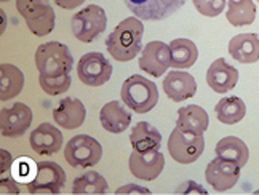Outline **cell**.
Wrapping results in <instances>:
<instances>
[{"mask_svg":"<svg viewBox=\"0 0 259 195\" xmlns=\"http://www.w3.org/2000/svg\"><path fill=\"white\" fill-rule=\"evenodd\" d=\"M71 74H64V75H58V77H47V75H38V83H40L42 90L50 94V96H56L66 93L71 88Z\"/></svg>","mask_w":259,"mask_h":195,"instance_id":"cell-29","label":"cell"},{"mask_svg":"<svg viewBox=\"0 0 259 195\" xmlns=\"http://www.w3.org/2000/svg\"><path fill=\"white\" fill-rule=\"evenodd\" d=\"M195 10L206 18H214L223 13L227 0H192Z\"/></svg>","mask_w":259,"mask_h":195,"instance_id":"cell-30","label":"cell"},{"mask_svg":"<svg viewBox=\"0 0 259 195\" xmlns=\"http://www.w3.org/2000/svg\"><path fill=\"white\" fill-rule=\"evenodd\" d=\"M254 193H259V190H256V192H254Z\"/></svg>","mask_w":259,"mask_h":195,"instance_id":"cell-38","label":"cell"},{"mask_svg":"<svg viewBox=\"0 0 259 195\" xmlns=\"http://www.w3.org/2000/svg\"><path fill=\"white\" fill-rule=\"evenodd\" d=\"M205 149V139L203 134H194L184 131L181 128H176L171 131L168 138V152L171 159L178 163L189 165L200 159Z\"/></svg>","mask_w":259,"mask_h":195,"instance_id":"cell-7","label":"cell"},{"mask_svg":"<svg viewBox=\"0 0 259 195\" xmlns=\"http://www.w3.org/2000/svg\"><path fill=\"white\" fill-rule=\"evenodd\" d=\"M226 18L235 27L248 26L256 18V5L253 0H227Z\"/></svg>","mask_w":259,"mask_h":195,"instance_id":"cell-27","label":"cell"},{"mask_svg":"<svg viewBox=\"0 0 259 195\" xmlns=\"http://www.w3.org/2000/svg\"><path fill=\"white\" fill-rule=\"evenodd\" d=\"M77 75L87 86H101L111 80L112 64L103 53H85L77 64Z\"/></svg>","mask_w":259,"mask_h":195,"instance_id":"cell-9","label":"cell"},{"mask_svg":"<svg viewBox=\"0 0 259 195\" xmlns=\"http://www.w3.org/2000/svg\"><path fill=\"white\" fill-rule=\"evenodd\" d=\"M58 7H61L64 10H74L77 7H80L85 0H55Z\"/></svg>","mask_w":259,"mask_h":195,"instance_id":"cell-35","label":"cell"},{"mask_svg":"<svg viewBox=\"0 0 259 195\" xmlns=\"http://www.w3.org/2000/svg\"><path fill=\"white\" fill-rule=\"evenodd\" d=\"M31 163L27 159H23L21 162H18V167H16V178L18 179H27L29 174H31ZM29 182V179H27Z\"/></svg>","mask_w":259,"mask_h":195,"instance_id":"cell-32","label":"cell"},{"mask_svg":"<svg viewBox=\"0 0 259 195\" xmlns=\"http://www.w3.org/2000/svg\"><path fill=\"white\" fill-rule=\"evenodd\" d=\"M2 2H4V4H5V2H8V0H2Z\"/></svg>","mask_w":259,"mask_h":195,"instance_id":"cell-37","label":"cell"},{"mask_svg":"<svg viewBox=\"0 0 259 195\" xmlns=\"http://www.w3.org/2000/svg\"><path fill=\"white\" fill-rule=\"evenodd\" d=\"M32 123V111L24 103H15L0 111V131L4 138H19Z\"/></svg>","mask_w":259,"mask_h":195,"instance_id":"cell-11","label":"cell"},{"mask_svg":"<svg viewBox=\"0 0 259 195\" xmlns=\"http://www.w3.org/2000/svg\"><path fill=\"white\" fill-rule=\"evenodd\" d=\"M171 67L175 69H189L197 63V45L189 38H175L170 43Z\"/></svg>","mask_w":259,"mask_h":195,"instance_id":"cell-25","label":"cell"},{"mask_svg":"<svg viewBox=\"0 0 259 195\" xmlns=\"http://www.w3.org/2000/svg\"><path fill=\"white\" fill-rule=\"evenodd\" d=\"M214 152L216 157L232 162L240 168H243L248 163V159H250L248 145L240 138H235V136H226L221 141H218Z\"/></svg>","mask_w":259,"mask_h":195,"instance_id":"cell-23","label":"cell"},{"mask_svg":"<svg viewBox=\"0 0 259 195\" xmlns=\"http://www.w3.org/2000/svg\"><path fill=\"white\" fill-rule=\"evenodd\" d=\"M107 27L106 12L99 5H88L77 12L71 19V29L77 40L92 43Z\"/></svg>","mask_w":259,"mask_h":195,"instance_id":"cell-5","label":"cell"},{"mask_svg":"<svg viewBox=\"0 0 259 195\" xmlns=\"http://www.w3.org/2000/svg\"><path fill=\"white\" fill-rule=\"evenodd\" d=\"M35 66L40 75L58 77L71 74L74 67V56L69 46L59 42L42 43L35 52Z\"/></svg>","mask_w":259,"mask_h":195,"instance_id":"cell-3","label":"cell"},{"mask_svg":"<svg viewBox=\"0 0 259 195\" xmlns=\"http://www.w3.org/2000/svg\"><path fill=\"white\" fill-rule=\"evenodd\" d=\"M240 167L235 163L216 157L208 163L205 170V179L216 192H224L232 189L240 179Z\"/></svg>","mask_w":259,"mask_h":195,"instance_id":"cell-14","label":"cell"},{"mask_svg":"<svg viewBox=\"0 0 259 195\" xmlns=\"http://www.w3.org/2000/svg\"><path fill=\"white\" fill-rule=\"evenodd\" d=\"M256 2H259V0H256Z\"/></svg>","mask_w":259,"mask_h":195,"instance_id":"cell-39","label":"cell"},{"mask_svg":"<svg viewBox=\"0 0 259 195\" xmlns=\"http://www.w3.org/2000/svg\"><path fill=\"white\" fill-rule=\"evenodd\" d=\"M0 155H2V174H5V171H8L10 167H12V155L5 149L0 151Z\"/></svg>","mask_w":259,"mask_h":195,"instance_id":"cell-36","label":"cell"},{"mask_svg":"<svg viewBox=\"0 0 259 195\" xmlns=\"http://www.w3.org/2000/svg\"><path fill=\"white\" fill-rule=\"evenodd\" d=\"M128 167L135 178L141 181H154L163 171L165 157L160 151L139 152L133 149L128 159Z\"/></svg>","mask_w":259,"mask_h":195,"instance_id":"cell-12","label":"cell"},{"mask_svg":"<svg viewBox=\"0 0 259 195\" xmlns=\"http://www.w3.org/2000/svg\"><path fill=\"white\" fill-rule=\"evenodd\" d=\"M24 86V75L21 69L16 66L4 63L0 66V100L8 101L13 100L23 91Z\"/></svg>","mask_w":259,"mask_h":195,"instance_id":"cell-24","label":"cell"},{"mask_svg":"<svg viewBox=\"0 0 259 195\" xmlns=\"http://www.w3.org/2000/svg\"><path fill=\"white\" fill-rule=\"evenodd\" d=\"M208 125H210V117H208L206 111L200 106L189 104L178 111V128L194 134H203L208 130Z\"/></svg>","mask_w":259,"mask_h":195,"instance_id":"cell-21","label":"cell"},{"mask_svg":"<svg viewBox=\"0 0 259 195\" xmlns=\"http://www.w3.org/2000/svg\"><path fill=\"white\" fill-rule=\"evenodd\" d=\"M103 148L88 134H77L64 148V159L74 168H92L101 160Z\"/></svg>","mask_w":259,"mask_h":195,"instance_id":"cell-6","label":"cell"},{"mask_svg":"<svg viewBox=\"0 0 259 195\" xmlns=\"http://www.w3.org/2000/svg\"><path fill=\"white\" fill-rule=\"evenodd\" d=\"M29 144L38 155H53L63 145V133L52 123H42L31 133Z\"/></svg>","mask_w":259,"mask_h":195,"instance_id":"cell-17","label":"cell"},{"mask_svg":"<svg viewBox=\"0 0 259 195\" xmlns=\"http://www.w3.org/2000/svg\"><path fill=\"white\" fill-rule=\"evenodd\" d=\"M143 35L144 24L141 23V19L136 16L126 18L107 35V53L118 63L132 61L143 50Z\"/></svg>","mask_w":259,"mask_h":195,"instance_id":"cell-1","label":"cell"},{"mask_svg":"<svg viewBox=\"0 0 259 195\" xmlns=\"http://www.w3.org/2000/svg\"><path fill=\"white\" fill-rule=\"evenodd\" d=\"M0 192L2 193H19V186L10 176L2 174V181H0Z\"/></svg>","mask_w":259,"mask_h":195,"instance_id":"cell-31","label":"cell"},{"mask_svg":"<svg viewBox=\"0 0 259 195\" xmlns=\"http://www.w3.org/2000/svg\"><path fill=\"white\" fill-rule=\"evenodd\" d=\"M126 8L143 21H162L181 8L186 0H123Z\"/></svg>","mask_w":259,"mask_h":195,"instance_id":"cell-10","label":"cell"},{"mask_svg":"<svg viewBox=\"0 0 259 195\" xmlns=\"http://www.w3.org/2000/svg\"><path fill=\"white\" fill-rule=\"evenodd\" d=\"M87 117V109L80 100L77 98H64L59 101L53 111V119L56 125L64 130H75L82 126Z\"/></svg>","mask_w":259,"mask_h":195,"instance_id":"cell-18","label":"cell"},{"mask_svg":"<svg viewBox=\"0 0 259 195\" xmlns=\"http://www.w3.org/2000/svg\"><path fill=\"white\" fill-rule=\"evenodd\" d=\"M115 193H151V190L141 186H136V184H128V186L118 187Z\"/></svg>","mask_w":259,"mask_h":195,"instance_id":"cell-33","label":"cell"},{"mask_svg":"<svg viewBox=\"0 0 259 195\" xmlns=\"http://www.w3.org/2000/svg\"><path fill=\"white\" fill-rule=\"evenodd\" d=\"M238 82V71L229 64L224 58L213 61L206 71V83L208 86L219 94H224L235 88Z\"/></svg>","mask_w":259,"mask_h":195,"instance_id":"cell-15","label":"cell"},{"mask_svg":"<svg viewBox=\"0 0 259 195\" xmlns=\"http://www.w3.org/2000/svg\"><path fill=\"white\" fill-rule=\"evenodd\" d=\"M107 181L96 171H87L72 182V193H106Z\"/></svg>","mask_w":259,"mask_h":195,"instance_id":"cell-28","label":"cell"},{"mask_svg":"<svg viewBox=\"0 0 259 195\" xmlns=\"http://www.w3.org/2000/svg\"><path fill=\"white\" fill-rule=\"evenodd\" d=\"M16 10L34 35L45 37L55 29L56 16L50 0H16Z\"/></svg>","mask_w":259,"mask_h":195,"instance_id":"cell-4","label":"cell"},{"mask_svg":"<svg viewBox=\"0 0 259 195\" xmlns=\"http://www.w3.org/2000/svg\"><path fill=\"white\" fill-rule=\"evenodd\" d=\"M66 184V173L55 162L35 165L34 176L27 182L29 193H59Z\"/></svg>","mask_w":259,"mask_h":195,"instance_id":"cell-8","label":"cell"},{"mask_svg":"<svg viewBox=\"0 0 259 195\" xmlns=\"http://www.w3.org/2000/svg\"><path fill=\"white\" fill-rule=\"evenodd\" d=\"M214 112L218 120L224 125H235L246 114V106L245 103L237 96H226L223 100H219L214 106Z\"/></svg>","mask_w":259,"mask_h":195,"instance_id":"cell-26","label":"cell"},{"mask_svg":"<svg viewBox=\"0 0 259 195\" xmlns=\"http://www.w3.org/2000/svg\"><path fill=\"white\" fill-rule=\"evenodd\" d=\"M171 66V53L170 45L160 40H154L146 43L139 56V69L152 77L163 75L168 67Z\"/></svg>","mask_w":259,"mask_h":195,"instance_id":"cell-13","label":"cell"},{"mask_svg":"<svg viewBox=\"0 0 259 195\" xmlns=\"http://www.w3.org/2000/svg\"><path fill=\"white\" fill-rule=\"evenodd\" d=\"M122 103L136 114L151 112L158 103V88L143 75H132L122 85Z\"/></svg>","mask_w":259,"mask_h":195,"instance_id":"cell-2","label":"cell"},{"mask_svg":"<svg viewBox=\"0 0 259 195\" xmlns=\"http://www.w3.org/2000/svg\"><path fill=\"white\" fill-rule=\"evenodd\" d=\"M229 55L242 64H253L259 61V35L238 34L229 42Z\"/></svg>","mask_w":259,"mask_h":195,"instance_id":"cell-20","label":"cell"},{"mask_svg":"<svg viewBox=\"0 0 259 195\" xmlns=\"http://www.w3.org/2000/svg\"><path fill=\"white\" fill-rule=\"evenodd\" d=\"M99 122L106 131L118 134L123 133L132 123V114L120 101H109L99 112Z\"/></svg>","mask_w":259,"mask_h":195,"instance_id":"cell-19","label":"cell"},{"mask_svg":"<svg viewBox=\"0 0 259 195\" xmlns=\"http://www.w3.org/2000/svg\"><path fill=\"white\" fill-rule=\"evenodd\" d=\"M130 144L135 151H160L162 134L149 122H138L130 133Z\"/></svg>","mask_w":259,"mask_h":195,"instance_id":"cell-22","label":"cell"},{"mask_svg":"<svg viewBox=\"0 0 259 195\" xmlns=\"http://www.w3.org/2000/svg\"><path fill=\"white\" fill-rule=\"evenodd\" d=\"M176 192H184V193H206V190L202 187V186H198V184H195L194 181H187L186 182V186L183 187H179Z\"/></svg>","mask_w":259,"mask_h":195,"instance_id":"cell-34","label":"cell"},{"mask_svg":"<svg viewBox=\"0 0 259 195\" xmlns=\"http://www.w3.org/2000/svg\"><path fill=\"white\" fill-rule=\"evenodd\" d=\"M163 91L175 103H181L191 100L197 93V82L195 79L181 69L171 71L165 75L163 79Z\"/></svg>","mask_w":259,"mask_h":195,"instance_id":"cell-16","label":"cell"}]
</instances>
